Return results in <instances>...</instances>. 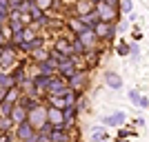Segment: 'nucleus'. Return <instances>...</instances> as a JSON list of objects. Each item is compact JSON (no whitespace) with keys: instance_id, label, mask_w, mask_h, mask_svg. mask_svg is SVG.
I'll return each mask as SVG.
<instances>
[{"instance_id":"20","label":"nucleus","mask_w":149,"mask_h":142,"mask_svg":"<svg viewBox=\"0 0 149 142\" xmlns=\"http://www.w3.org/2000/svg\"><path fill=\"white\" fill-rule=\"evenodd\" d=\"M76 9H78V16H87L96 9V5H93V0H80V2H76Z\"/></svg>"},{"instance_id":"41","label":"nucleus","mask_w":149,"mask_h":142,"mask_svg":"<svg viewBox=\"0 0 149 142\" xmlns=\"http://www.w3.org/2000/svg\"><path fill=\"white\" fill-rule=\"evenodd\" d=\"M18 142H20V140H18Z\"/></svg>"},{"instance_id":"5","label":"nucleus","mask_w":149,"mask_h":142,"mask_svg":"<svg viewBox=\"0 0 149 142\" xmlns=\"http://www.w3.org/2000/svg\"><path fill=\"white\" fill-rule=\"evenodd\" d=\"M78 73V67H76V56L65 58L62 62H58V76H62L65 80H69L71 76Z\"/></svg>"},{"instance_id":"16","label":"nucleus","mask_w":149,"mask_h":142,"mask_svg":"<svg viewBox=\"0 0 149 142\" xmlns=\"http://www.w3.org/2000/svg\"><path fill=\"white\" fill-rule=\"evenodd\" d=\"M27 116H29V111H27V109H22V107L16 102L9 118H11V122H13V124H20V122H25V120H27Z\"/></svg>"},{"instance_id":"32","label":"nucleus","mask_w":149,"mask_h":142,"mask_svg":"<svg viewBox=\"0 0 149 142\" xmlns=\"http://www.w3.org/2000/svg\"><path fill=\"white\" fill-rule=\"evenodd\" d=\"M120 9H123L125 13H131L134 11V2H131V0H120Z\"/></svg>"},{"instance_id":"30","label":"nucleus","mask_w":149,"mask_h":142,"mask_svg":"<svg viewBox=\"0 0 149 142\" xmlns=\"http://www.w3.org/2000/svg\"><path fill=\"white\" fill-rule=\"evenodd\" d=\"M33 2H36V7L40 9V11H47V9L54 5V0H33Z\"/></svg>"},{"instance_id":"14","label":"nucleus","mask_w":149,"mask_h":142,"mask_svg":"<svg viewBox=\"0 0 149 142\" xmlns=\"http://www.w3.org/2000/svg\"><path fill=\"white\" fill-rule=\"evenodd\" d=\"M76 38H78V40H80V42L85 44L87 49H91L93 44H96V40H98V38H96V33H93V29H91V27H87L85 31H80V33H78Z\"/></svg>"},{"instance_id":"38","label":"nucleus","mask_w":149,"mask_h":142,"mask_svg":"<svg viewBox=\"0 0 149 142\" xmlns=\"http://www.w3.org/2000/svg\"><path fill=\"white\" fill-rule=\"evenodd\" d=\"M129 29V20H127V22H120L118 25V31H127Z\"/></svg>"},{"instance_id":"25","label":"nucleus","mask_w":149,"mask_h":142,"mask_svg":"<svg viewBox=\"0 0 149 142\" xmlns=\"http://www.w3.org/2000/svg\"><path fill=\"white\" fill-rule=\"evenodd\" d=\"M27 44H29V53H31L33 49H40V47H45V38H42V36H36L33 40H29Z\"/></svg>"},{"instance_id":"3","label":"nucleus","mask_w":149,"mask_h":142,"mask_svg":"<svg viewBox=\"0 0 149 142\" xmlns=\"http://www.w3.org/2000/svg\"><path fill=\"white\" fill-rule=\"evenodd\" d=\"M13 133H16V138H18L20 142H27V140H31V138L36 136L38 131H36V127H33L29 120H25V122H20V124L13 127Z\"/></svg>"},{"instance_id":"18","label":"nucleus","mask_w":149,"mask_h":142,"mask_svg":"<svg viewBox=\"0 0 149 142\" xmlns=\"http://www.w3.org/2000/svg\"><path fill=\"white\" fill-rule=\"evenodd\" d=\"M49 140L51 142H69L71 138H69V129H51V133H49Z\"/></svg>"},{"instance_id":"9","label":"nucleus","mask_w":149,"mask_h":142,"mask_svg":"<svg viewBox=\"0 0 149 142\" xmlns=\"http://www.w3.org/2000/svg\"><path fill=\"white\" fill-rule=\"evenodd\" d=\"M36 69H38V73L56 76V73H58V62L51 60V58H47V60H42V62H36Z\"/></svg>"},{"instance_id":"28","label":"nucleus","mask_w":149,"mask_h":142,"mask_svg":"<svg viewBox=\"0 0 149 142\" xmlns=\"http://www.w3.org/2000/svg\"><path fill=\"white\" fill-rule=\"evenodd\" d=\"M13 122H11V118H2L0 116V133H5V131H11Z\"/></svg>"},{"instance_id":"27","label":"nucleus","mask_w":149,"mask_h":142,"mask_svg":"<svg viewBox=\"0 0 149 142\" xmlns=\"http://www.w3.org/2000/svg\"><path fill=\"white\" fill-rule=\"evenodd\" d=\"M27 13H29L31 22H33V20H38V18H40V16H42L45 11H40V9H38V7H36V2H31V7H29V11H27Z\"/></svg>"},{"instance_id":"12","label":"nucleus","mask_w":149,"mask_h":142,"mask_svg":"<svg viewBox=\"0 0 149 142\" xmlns=\"http://www.w3.org/2000/svg\"><path fill=\"white\" fill-rule=\"evenodd\" d=\"M125 120H127L125 111H116V113H111V116L102 118V124H105V127H120V124H125Z\"/></svg>"},{"instance_id":"26","label":"nucleus","mask_w":149,"mask_h":142,"mask_svg":"<svg viewBox=\"0 0 149 142\" xmlns=\"http://www.w3.org/2000/svg\"><path fill=\"white\" fill-rule=\"evenodd\" d=\"M62 98H65V102H67V107H74V105H76V98H78V93H76L74 89H69V91L65 93Z\"/></svg>"},{"instance_id":"17","label":"nucleus","mask_w":149,"mask_h":142,"mask_svg":"<svg viewBox=\"0 0 149 142\" xmlns=\"http://www.w3.org/2000/svg\"><path fill=\"white\" fill-rule=\"evenodd\" d=\"M76 107H65L62 109V118H65V129H71L76 124Z\"/></svg>"},{"instance_id":"29","label":"nucleus","mask_w":149,"mask_h":142,"mask_svg":"<svg viewBox=\"0 0 149 142\" xmlns=\"http://www.w3.org/2000/svg\"><path fill=\"white\" fill-rule=\"evenodd\" d=\"M9 13H11V9L5 5H0V25H5L7 20H9Z\"/></svg>"},{"instance_id":"4","label":"nucleus","mask_w":149,"mask_h":142,"mask_svg":"<svg viewBox=\"0 0 149 142\" xmlns=\"http://www.w3.org/2000/svg\"><path fill=\"white\" fill-rule=\"evenodd\" d=\"M93 5H96V13L100 16V20H102V22H113V20H116L118 9H113V7L105 5L102 0H93Z\"/></svg>"},{"instance_id":"19","label":"nucleus","mask_w":149,"mask_h":142,"mask_svg":"<svg viewBox=\"0 0 149 142\" xmlns=\"http://www.w3.org/2000/svg\"><path fill=\"white\" fill-rule=\"evenodd\" d=\"M67 27H69V31H71V33H76V36H78L80 31L87 29V25H85V20H82L80 16H78V18H69V20H67Z\"/></svg>"},{"instance_id":"8","label":"nucleus","mask_w":149,"mask_h":142,"mask_svg":"<svg viewBox=\"0 0 149 142\" xmlns=\"http://www.w3.org/2000/svg\"><path fill=\"white\" fill-rule=\"evenodd\" d=\"M47 120H49L51 127H56V129H65V118H62V109H54V107H47Z\"/></svg>"},{"instance_id":"10","label":"nucleus","mask_w":149,"mask_h":142,"mask_svg":"<svg viewBox=\"0 0 149 142\" xmlns=\"http://www.w3.org/2000/svg\"><path fill=\"white\" fill-rule=\"evenodd\" d=\"M87 71H78V73L76 76H71V78H69V89H74L76 93H80L82 91V87L87 85Z\"/></svg>"},{"instance_id":"6","label":"nucleus","mask_w":149,"mask_h":142,"mask_svg":"<svg viewBox=\"0 0 149 142\" xmlns=\"http://www.w3.org/2000/svg\"><path fill=\"white\" fill-rule=\"evenodd\" d=\"M91 29H93V33H96V38H105V40H111V38L116 36L118 27L113 25V22H102V20H100L98 25H93Z\"/></svg>"},{"instance_id":"23","label":"nucleus","mask_w":149,"mask_h":142,"mask_svg":"<svg viewBox=\"0 0 149 142\" xmlns=\"http://www.w3.org/2000/svg\"><path fill=\"white\" fill-rule=\"evenodd\" d=\"M31 58H33L36 62H42V60H47V58H49V51L45 49V47H40V49H33V51H31Z\"/></svg>"},{"instance_id":"37","label":"nucleus","mask_w":149,"mask_h":142,"mask_svg":"<svg viewBox=\"0 0 149 142\" xmlns=\"http://www.w3.org/2000/svg\"><path fill=\"white\" fill-rule=\"evenodd\" d=\"M0 142H11V136H9V131L0 133Z\"/></svg>"},{"instance_id":"39","label":"nucleus","mask_w":149,"mask_h":142,"mask_svg":"<svg viewBox=\"0 0 149 142\" xmlns=\"http://www.w3.org/2000/svg\"><path fill=\"white\" fill-rule=\"evenodd\" d=\"M136 20H138V16H136L134 11H131V13H129V22H136Z\"/></svg>"},{"instance_id":"11","label":"nucleus","mask_w":149,"mask_h":142,"mask_svg":"<svg viewBox=\"0 0 149 142\" xmlns=\"http://www.w3.org/2000/svg\"><path fill=\"white\" fill-rule=\"evenodd\" d=\"M31 80H33V87H36V91L38 93H47V87H49V80H51V76H45V73H33L31 76Z\"/></svg>"},{"instance_id":"24","label":"nucleus","mask_w":149,"mask_h":142,"mask_svg":"<svg viewBox=\"0 0 149 142\" xmlns=\"http://www.w3.org/2000/svg\"><path fill=\"white\" fill-rule=\"evenodd\" d=\"M49 107H54V109H65L67 102H65L62 96H49Z\"/></svg>"},{"instance_id":"36","label":"nucleus","mask_w":149,"mask_h":142,"mask_svg":"<svg viewBox=\"0 0 149 142\" xmlns=\"http://www.w3.org/2000/svg\"><path fill=\"white\" fill-rule=\"evenodd\" d=\"M105 5H109V7H113V9H120V0H102Z\"/></svg>"},{"instance_id":"35","label":"nucleus","mask_w":149,"mask_h":142,"mask_svg":"<svg viewBox=\"0 0 149 142\" xmlns=\"http://www.w3.org/2000/svg\"><path fill=\"white\" fill-rule=\"evenodd\" d=\"M138 107H140V109H147V107H149V98H147V96H140V100H138Z\"/></svg>"},{"instance_id":"31","label":"nucleus","mask_w":149,"mask_h":142,"mask_svg":"<svg viewBox=\"0 0 149 142\" xmlns=\"http://www.w3.org/2000/svg\"><path fill=\"white\" fill-rule=\"evenodd\" d=\"M116 51H118V56H129V44L120 40V42H118V47H116Z\"/></svg>"},{"instance_id":"22","label":"nucleus","mask_w":149,"mask_h":142,"mask_svg":"<svg viewBox=\"0 0 149 142\" xmlns=\"http://www.w3.org/2000/svg\"><path fill=\"white\" fill-rule=\"evenodd\" d=\"M109 140V136H107L105 129H100V127H96V129L91 131V142H107Z\"/></svg>"},{"instance_id":"13","label":"nucleus","mask_w":149,"mask_h":142,"mask_svg":"<svg viewBox=\"0 0 149 142\" xmlns=\"http://www.w3.org/2000/svg\"><path fill=\"white\" fill-rule=\"evenodd\" d=\"M105 85L109 89H123V76H118L116 71H105Z\"/></svg>"},{"instance_id":"33","label":"nucleus","mask_w":149,"mask_h":142,"mask_svg":"<svg viewBox=\"0 0 149 142\" xmlns=\"http://www.w3.org/2000/svg\"><path fill=\"white\" fill-rule=\"evenodd\" d=\"M129 56L134 58V60L140 58V49H138V44H129Z\"/></svg>"},{"instance_id":"34","label":"nucleus","mask_w":149,"mask_h":142,"mask_svg":"<svg viewBox=\"0 0 149 142\" xmlns=\"http://www.w3.org/2000/svg\"><path fill=\"white\" fill-rule=\"evenodd\" d=\"M129 100L138 107V100H140V93H138V89H129Z\"/></svg>"},{"instance_id":"40","label":"nucleus","mask_w":149,"mask_h":142,"mask_svg":"<svg viewBox=\"0 0 149 142\" xmlns=\"http://www.w3.org/2000/svg\"><path fill=\"white\" fill-rule=\"evenodd\" d=\"M118 142H127V140H123V138H120V140H118Z\"/></svg>"},{"instance_id":"7","label":"nucleus","mask_w":149,"mask_h":142,"mask_svg":"<svg viewBox=\"0 0 149 142\" xmlns=\"http://www.w3.org/2000/svg\"><path fill=\"white\" fill-rule=\"evenodd\" d=\"M27 120H29L33 127H36V131L42 127L45 122H47V107H42V105H38L36 109H31L29 111V116H27Z\"/></svg>"},{"instance_id":"1","label":"nucleus","mask_w":149,"mask_h":142,"mask_svg":"<svg viewBox=\"0 0 149 142\" xmlns=\"http://www.w3.org/2000/svg\"><path fill=\"white\" fill-rule=\"evenodd\" d=\"M16 60H18V47L13 42L5 44L2 51H0V71H9L16 64Z\"/></svg>"},{"instance_id":"15","label":"nucleus","mask_w":149,"mask_h":142,"mask_svg":"<svg viewBox=\"0 0 149 142\" xmlns=\"http://www.w3.org/2000/svg\"><path fill=\"white\" fill-rule=\"evenodd\" d=\"M54 49L60 51V53H65V56H74V51H71V38L62 36L56 40V44H54Z\"/></svg>"},{"instance_id":"21","label":"nucleus","mask_w":149,"mask_h":142,"mask_svg":"<svg viewBox=\"0 0 149 142\" xmlns=\"http://www.w3.org/2000/svg\"><path fill=\"white\" fill-rule=\"evenodd\" d=\"M71 51H74V56H87L89 49L78 40V38H74V40H71Z\"/></svg>"},{"instance_id":"2","label":"nucleus","mask_w":149,"mask_h":142,"mask_svg":"<svg viewBox=\"0 0 149 142\" xmlns=\"http://www.w3.org/2000/svg\"><path fill=\"white\" fill-rule=\"evenodd\" d=\"M69 91V80H65L62 76H51L49 80V87H47V93L49 96H65Z\"/></svg>"}]
</instances>
